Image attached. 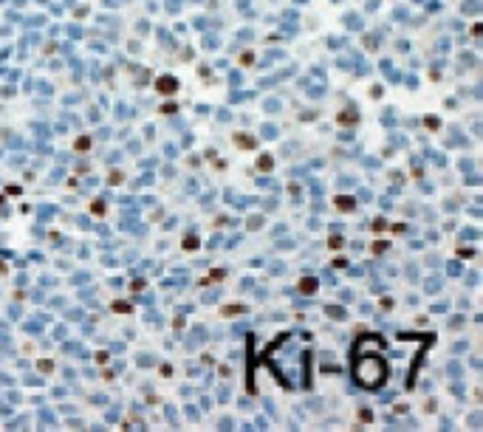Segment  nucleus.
Returning <instances> with one entry per match:
<instances>
[{"label":"nucleus","instance_id":"f257e3e1","mask_svg":"<svg viewBox=\"0 0 483 432\" xmlns=\"http://www.w3.org/2000/svg\"><path fill=\"white\" fill-rule=\"evenodd\" d=\"M353 376H356V381H359L362 387L376 390V387H382L385 379H388V361L382 359V356H376V354L362 356V354L356 351V354H353Z\"/></svg>","mask_w":483,"mask_h":432},{"label":"nucleus","instance_id":"f03ea898","mask_svg":"<svg viewBox=\"0 0 483 432\" xmlns=\"http://www.w3.org/2000/svg\"><path fill=\"white\" fill-rule=\"evenodd\" d=\"M159 88L161 91H172V88H175V79H161Z\"/></svg>","mask_w":483,"mask_h":432},{"label":"nucleus","instance_id":"7ed1b4c3","mask_svg":"<svg viewBox=\"0 0 483 432\" xmlns=\"http://www.w3.org/2000/svg\"><path fill=\"white\" fill-rule=\"evenodd\" d=\"M314 286H317L314 280H306V283H303V288H306V291H314Z\"/></svg>","mask_w":483,"mask_h":432}]
</instances>
